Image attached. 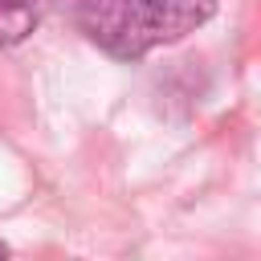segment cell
Returning a JSON list of instances; mask_svg holds the SVG:
<instances>
[{
	"mask_svg": "<svg viewBox=\"0 0 261 261\" xmlns=\"http://www.w3.org/2000/svg\"><path fill=\"white\" fill-rule=\"evenodd\" d=\"M41 20V0H0V45H20Z\"/></svg>",
	"mask_w": 261,
	"mask_h": 261,
	"instance_id": "obj_2",
	"label": "cell"
},
{
	"mask_svg": "<svg viewBox=\"0 0 261 261\" xmlns=\"http://www.w3.org/2000/svg\"><path fill=\"white\" fill-rule=\"evenodd\" d=\"M0 261H8V245L4 241H0Z\"/></svg>",
	"mask_w": 261,
	"mask_h": 261,
	"instance_id": "obj_3",
	"label": "cell"
},
{
	"mask_svg": "<svg viewBox=\"0 0 261 261\" xmlns=\"http://www.w3.org/2000/svg\"><path fill=\"white\" fill-rule=\"evenodd\" d=\"M212 0H82L77 29L110 57L139 61L212 20Z\"/></svg>",
	"mask_w": 261,
	"mask_h": 261,
	"instance_id": "obj_1",
	"label": "cell"
}]
</instances>
